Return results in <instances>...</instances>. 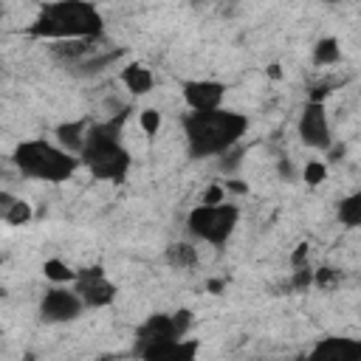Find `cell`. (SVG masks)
Listing matches in <instances>:
<instances>
[{"instance_id": "obj_20", "label": "cell", "mask_w": 361, "mask_h": 361, "mask_svg": "<svg viewBox=\"0 0 361 361\" xmlns=\"http://www.w3.org/2000/svg\"><path fill=\"white\" fill-rule=\"evenodd\" d=\"M338 54H341L338 39L324 37V39L316 42V48H313V62H316V65H333V62H338Z\"/></svg>"}, {"instance_id": "obj_8", "label": "cell", "mask_w": 361, "mask_h": 361, "mask_svg": "<svg viewBox=\"0 0 361 361\" xmlns=\"http://www.w3.org/2000/svg\"><path fill=\"white\" fill-rule=\"evenodd\" d=\"M299 138L307 147H313V149H327L333 144L327 110H324L322 102H307L302 107V116H299Z\"/></svg>"}, {"instance_id": "obj_6", "label": "cell", "mask_w": 361, "mask_h": 361, "mask_svg": "<svg viewBox=\"0 0 361 361\" xmlns=\"http://www.w3.org/2000/svg\"><path fill=\"white\" fill-rule=\"evenodd\" d=\"M82 310H85V302L79 299V293L73 288H65V285L48 288L39 299V316L45 322H54V324L73 322V319H79Z\"/></svg>"}, {"instance_id": "obj_3", "label": "cell", "mask_w": 361, "mask_h": 361, "mask_svg": "<svg viewBox=\"0 0 361 361\" xmlns=\"http://www.w3.org/2000/svg\"><path fill=\"white\" fill-rule=\"evenodd\" d=\"M118 121L87 124L85 144L79 149V161L90 169V175L99 180H110V183H124L133 166L127 147L118 141Z\"/></svg>"}, {"instance_id": "obj_5", "label": "cell", "mask_w": 361, "mask_h": 361, "mask_svg": "<svg viewBox=\"0 0 361 361\" xmlns=\"http://www.w3.org/2000/svg\"><path fill=\"white\" fill-rule=\"evenodd\" d=\"M240 220V209L234 203H200L186 214V228L192 237L209 245H226Z\"/></svg>"}, {"instance_id": "obj_25", "label": "cell", "mask_w": 361, "mask_h": 361, "mask_svg": "<svg viewBox=\"0 0 361 361\" xmlns=\"http://www.w3.org/2000/svg\"><path fill=\"white\" fill-rule=\"evenodd\" d=\"M327 3H336V0H327Z\"/></svg>"}, {"instance_id": "obj_4", "label": "cell", "mask_w": 361, "mask_h": 361, "mask_svg": "<svg viewBox=\"0 0 361 361\" xmlns=\"http://www.w3.org/2000/svg\"><path fill=\"white\" fill-rule=\"evenodd\" d=\"M11 161L23 175L37 178V180H48V183L68 180L79 166V158L73 152H68L59 144H51L45 138L20 141L11 152Z\"/></svg>"}, {"instance_id": "obj_13", "label": "cell", "mask_w": 361, "mask_h": 361, "mask_svg": "<svg viewBox=\"0 0 361 361\" xmlns=\"http://www.w3.org/2000/svg\"><path fill=\"white\" fill-rule=\"evenodd\" d=\"M31 214L34 212H31V206L23 197L0 189V220L3 223H8V226H25L31 220Z\"/></svg>"}, {"instance_id": "obj_10", "label": "cell", "mask_w": 361, "mask_h": 361, "mask_svg": "<svg viewBox=\"0 0 361 361\" xmlns=\"http://www.w3.org/2000/svg\"><path fill=\"white\" fill-rule=\"evenodd\" d=\"M135 353L141 358H149V361H161V358H195L197 355V344L195 341H183V338H166V341L138 344Z\"/></svg>"}, {"instance_id": "obj_17", "label": "cell", "mask_w": 361, "mask_h": 361, "mask_svg": "<svg viewBox=\"0 0 361 361\" xmlns=\"http://www.w3.org/2000/svg\"><path fill=\"white\" fill-rule=\"evenodd\" d=\"M85 130H87V121H68V124H59L56 127V141L62 149L73 152L79 158V149L85 144Z\"/></svg>"}, {"instance_id": "obj_1", "label": "cell", "mask_w": 361, "mask_h": 361, "mask_svg": "<svg viewBox=\"0 0 361 361\" xmlns=\"http://www.w3.org/2000/svg\"><path fill=\"white\" fill-rule=\"evenodd\" d=\"M248 130V116L226 107L192 110L183 116V135L192 158H212L234 149Z\"/></svg>"}, {"instance_id": "obj_14", "label": "cell", "mask_w": 361, "mask_h": 361, "mask_svg": "<svg viewBox=\"0 0 361 361\" xmlns=\"http://www.w3.org/2000/svg\"><path fill=\"white\" fill-rule=\"evenodd\" d=\"M121 85H124L133 96H147V93L155 87V76H152L149 68H144V65H138V62H130V65H124V71H121Z\"/></svg>"}, {"instance_id": "obj_22", "label": "cell", "mask_w": 361, "mask_h": 361, "mask_svg": "<svg viewBox=\"0 0 361 361\" xmlns=\"http://www.w3.org/2000/svg\"><path fill=\"white\" fill-rule=\"evenodd\" d=\"M302 175H305V183H310V186H319V183L327 178V166H324L322 161H307Z\"/></svg>"}, {"instance_id": "obj_18", "label": "cell", "mask_w": 361, "mask_h": 361, "mask_svg": "<svg viewBox=\"0 0 361 361\" xmlns=\"http://www.w3.org/2000/svg\"><path fill=\"white\" fill-rule=\"evenodd\" d=\"M42 274H45V279H51L54 285H68V282H73V276H76V271H73L68 262L56 259V257H51V259L42 262Z\"/></svg>"}, {"instance_id": "obj_16", "label": "cell", "mask_w": 361, "mask_h": 361, "mask_svg": "<svg viewBox=\"0 0 361 361\" xmlns=\"http://www.w3.org/2000/svg\"><path fill=\"white\" fill-rule=\"evenodd\" d=\"M51 51L56 59L82 62L87 54H93V39H51Z\"/></svg>"}, {"instance_id": "obj_19", "label": "cell", "mask_w": 361, "mask_h": 361, "mask_svg": "<svg viewBox=\"0 0 361 361\" xmlns=\"http://www.w3.org/2000/svg\"><path fill=\"white\" fill-rule=\"evenodd\" d=\"M338 220L344 226H350V228H355L361 223V195L358 192L338 200Z\"/></svg>"}, {"instance_id": "obj_7", "label": "cell", "mask_w": 361, "mask_h": 361, "mask_svg": "<svg viewBox=\"0 0 361 361\" xmlns=\"http://www.w3.org/2000/svg\"><path fill=\"white\" fill-rule=\"evenodd\" d=\"M73 290L79 293V299L85 302V307H104L116 299V285L107 279V274L93 265L85 271H76L73 276Z\"/></svg>"}, {"instance_id": "obj_11", "label": "cell", "mask_w": 361, "mask_h": 361, "mask_svg": "<svg viewBox=\"0 0 361 361\" xmlns=\"http://www.w3.org/2000/svg\"><path fill=\"white\" fill-rule=\"evenodd\" d=\"M138 341L149 344V341H166V338H180L175 324H172V313H152L141 327H138Z\"/></svg>"}, {"instance_id": "obj_9", "label": "cell", "mask_w": 361, "mask_h": 361, "mask_svg": "<svg viewBox=\"0 0 361 361\" xmlns=\"http://www.w3.org/2000/svg\"><path fill=\"white\" fill-rule=\"evenodd\" d=\"M180 96L189 110H214V107H223L226 85L214 79H186L180 85Z\"/></svg>"}, {"instance_id": "obj_15", "label": "cell", "mask_w": 361, "mask_h": 361, "mask_svg": "<svg viewBox=\"0 0 361 361\" xmlns=\"http://www.w3.org/2000/svg\"><path fill=\"white\" fill-rule=\"evenodd\" d=\"M164 259H166V265L175 268V271H189V268H195V265L200 262L197 248H195L192 243H186V240L169 243L166 251H164Z\"/></svg>"}, {"instance_id": "obj_12", "label": "cell", "mask_w": 361, "mask_h": 361, "mask_svg": "<svg viewBox=\"0 0 361 361\" xmlns=\"http://www.w3.org/2000/svg\"><path fill=\"white\" fill-rule=\"evenodd\" d=\"M313 358H338V361H355L361 358V344L355 338H324L313 347Z\"/></svg>"}, {"instance_id": "obj_24", "label": "cell", "mask_w": 361, "mask_h": 361, "mask_svg": "<svg viewBox=\"0 0 361 361\" xmlns=\"http://www.w3.org/2000/svg\"><path fill=\"white\" fill-rule=\"evenodd\" d=\"M220 200H226V192H223V186L212 183V186L203 192V203H220Z\"/></svg>"}, {"instance_id": "obj_2", "label": "cell", "mask_w": 361, "mask_h": 361, "mask_svg": "<svg viewBox=\"0 0 361 361\" xmlns=\"http://www.w3.org/2000/svg\"><path fill=\"white\" fill-rule=\"evenodd\" d=\"M104 31V20L90 0H54L45 3L28 34L42 39H96Z\"/></svg>"}, {"instance_id": "obj_23", "label": "cell", "mask_w": 361, "mask_h": 361, "mask_svg": "<svg viewBox=\"0 0 361 361\" xmlns=\"http://www.w3.org/2000/svg\"><path fill=\"white\" fill-rule=\"evenodd\" d=\"M172 324H175V330H178V336L183 338V336H186V330L192 327V310H186V307H180V310H175V313H172Z\"/></svg>"}, {"instance_id": "obj_21", "label": "cell", "mask_w": 361, "mask_h": 361, "mask_svg": "<svg viewBox=\"0 0 361 361\" xmlns=\"http://www.w3.org/2000/svg\"><path fill=\"white\" fill-rule=\"evenodd\" d=\"M138 124H141V130H144L147 135H155V133L161 130V113H158L155 107H144V110L138 113Z\"/></svg>"}]
</instances>
